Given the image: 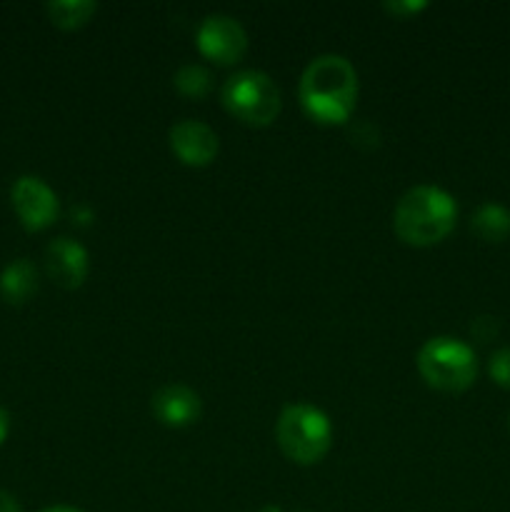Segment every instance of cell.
Here are the masks:
<instances>
[{
  "label": "cell",
  "mask_w": 510,
  "mask_h": 512,
  "mask_svg": "<svg viewBox=\"0 0 510 512\" xmlns=\"http://www.w3.org/2000/svg\"><path fill=\"white\" fill-rule=\"evenodd\" d=\"M223 105L245 125L263 128L280 113V90L263 70H240L223 85Z\"/></svg>",
  "instance_id": "cell-5"
},
{
  "label": "cell",
  "mask_w": 510,
  "mask_h": 512,
  "mask_svg": "<svg viewBox=\"0 0 510 512\" xmlns=\"http://www.w3.org/2000/svg\"><path fill=\"white\" fill-rule=\"evenodd\" d=\"M275 440L288 460L298 465H315L333 445V425L315 405L295 403L280 413L275 423Z\"/></svg>",
  "instance_id": "cell-3"
},
{
  "label": "cell",
  "mask_w": 510,
  "mask_h": 512,
  "mask_svg": "<svg viewBox=\"0 0 510 512\" xmlns=\"http://www.w3.org/2000/svg\"><path fill=\"white\" fill-rule=\"evenodd\" d=\"M170 150L178 155L180 163L190 165V168H205L218 155L220 143L218 135L210 125L200 123V120H180L170 128L168 133Z\"/></svg>",
  "instance_id": "cell-8"
},
{
  "label": "cell",
  "mask_w": 510,
  "mask_h": 512,
  "mask_svg": "<svg viewBox=\"0 0 510 512\" xmlns=\"http://www.w3.org/2000/svg\"><path fill=\"white\" fill-rule=\"evenodd\" d=\"M470 230L485 243H503L510 238V210L500 203H483L470 215Z\"/></svg>",
  "instance_id": "cell-12"
},
{
  "label": "cell",
  "mask_w": 510,
  "mask_h": 512,
  "mask_svg": "<svg viewBox=\"0 0 510 512\" xmlns=\"http://www.w3.org/2000/svg\"><path fill=\"white\" fill-rule=\"evenodd\" d=\"M418 373L440 393H463L478 378V358L463 340L438 335L418 350Z\"/></svg>",
  "instance_id": "cell-4"
},
{
  "label": "cell",
  "mask_w": 510,
  "mask_h": 512,
  "mask_svg": "<svg viewBox=\"0 0 510 512\" xmlns=\"http://www.w3.org/2000/svg\"><path fill=\"white\" fill-rule=\"evenodd\" d=\"M38 290V268L28 258H18L8 263L0 273V295L10 305H23Z\"/></svg>",
  "instance_id": "cell-11"
},
{
  "label": "cell",
  "mask_w": 510,
  "mask_h": 512,
  "mask_svg": "<svg viewBox=\"0 0 510 512\" xmlns=\"http://www.w3.org/2000/svg\"><path fill=\"white\" fill-rule=\"evenodd\" d=\"M488 373L495 385L510 390V348H500L490 355Z\"/></svg>",
  "instance_id": "cell-15"
},
{
  "label": "cell",
  "mask_w": 510,
  "mask_h": 512,
  "mask_svg": "<svg viewBox=\"0 0 510 512\" xmlns=\"http://www.w3.org/2000/svg\"><path fill=\"white\" fill-rule=\"evenodd\" d=\"M95 10H98V3H93V0H50L45 5L50 23L58 25L60 30L83 28L93 18Z\"/></svg>",
  "instance_id": "cell-13"
},
{
  "label": "cell",
  "mask_w": 510,
  "mask_h": 512,
  "mask_svg": "<svg viewBox=\"0 0 510 512\" xmlns=\"http://www.w3.org/2000/svg\"><path fill=\"white\" fill-rule=\"evenodd\" d=\"M173 85L185 98H205L210 93V88H213V75L203 65L188 63L175 70Z\"/></svg>",
  "instance_id": "cell-14"
},
{
  "label": "cell",
  "mask_w": 510,
  "mask_h": 512,
  "mask_svg": "<svg viewBox=\"0 0 510 512\" xmlns=\"http://www.w3.org/2000/svg\"><path fill=\"white\" fill-rule=\"evenodd\" d=\"M385 10H388L390 15H395V18H410V15H418L420 10L428 8V3L425 0H388V3L383 5Z\"/></svg>",
  "instance_id": "cell-17"
},
{
  "label": "cell",
  "mask_w": 510,
  "mask_h": 512,
  "mask_svg": "<svg viewBox=\"0 0 510 512\" xmlns=\"http://www.w3.org/2000/svg\"><path fill=\"white\" fill-rule=\"evenodd\" d=\"M150 410L155 418L168 428H188V425L198 423L200 413H203V403L195 390L188 385H163L158 393L150 400Z\"/></svg>",
  "instance_id": "cell-10"
},
{
  "label": "cell",
  "mask_w": 510,
  "mask_h": 512,
  "mask_svg": "<svg viewBox=\"0 0 510 512\" xmlns=\"http://www.w3.org/2000/svg\"><path fill=\"white\" fill-rule=\"evenodd\" d=\"M458 220V205L448 190L438 185H415L398 200L393 230L405 245L430 248L448 238Z\"/></svg>",
  "instance_id": "cell-2"
},
{
  "label": "cell",
  "mask_w": 510,
  "mask_h": 512,
  "mask_svg": "<svg viewBox=\"0 0 510 512\" xmlns=\"http://www.w3.org/2000/svg\"><path fill=\"white\" fill-rule=\"evenodd\" d=\"M195 43H198L203 58L218 65H233L243 60L245 50H248V33L240 25V20L225 13H213L198 25Z\"/></svg>",
  "instance_id": "cell-6"
},
{
  "label": "cell",
  "mask_w": 510,
  "mask_h": 512,
  "mask_svg": "<svg viewBox=\"0 0 510 512\" xmlns=\"http://www.w3.org/2000/svg\"><path fill=\"white\" fill-rule=\"evenodd\" d=\"M10 200L20 223L28 230H45L58 220V195L35 175H20L10 188Z\"/></svg>",
  "instance_id": "cell-7"
},
{
  "label": "cell",
  "mask_w": 510,
  "mask_h": 512,
  "mask_svg": "<svg viewBox=\"0 0 510 512\" xmlns=\"http://www.w3.org/2000/svg\"><path fill=\"white\" fill-rule=\"evenodd\" d=\"M260 512H283L280 508H275V505H268V508H263Z\"/></svg>",
  "instance_id": "cell-22"
},
{
  "label": "cell",
  "mask_w": 510,
  "mask_h": 512,
  "mask_svg": "<svg viewBox=\"0 0 510 512\" xmlns=\"http://www.w3.org/2000/svg\"><path fill=\"white\" fill-rule=\"evenodd\" d=\"M8 433H10V415H8V410L0 408V445L5 443Z\"/></svg>",
  "instance_id": "cell-20"
},
{
  "label": "cell",
  "mask_w": 510,
  "mask_h": 512,
  "mask_svg": "<svg viewBox=\"0 0 510 512\" xmlns=\"http://www.w3.org/2000/svg\"><path fill=\"white\" fill-rule=\"evenodd\" d=\"M40 512H83V510L73 508V505H53V508H45V510H40Z\"/></svg>",
  "instance_id": "cell-21"
},
{
  "label": "cell",
  "mask_w": 510,
  "mask_h": 512,
  "mask_svg": "<svg viewBox=\"0 0 510 512\" xmlns=\"http://www.w3.org/2000/svg\"><path fill=\"white\" fill-rule=\"evenodd\" d=\"M0 512H20V503L8 490H0Z\"/></svg>",
  "instance_id": "cell-19"
},
{
  "label": "cell",
  "mask_w": 510,
  "mask_h": 512,
  "mask_svg": "<svg viewBox=\"0 0 510 512\" xmlns=\"http://www.w3.org/2000/svg\"><path fill=\"white\" fill-rule=\"evenodd\" d=\"M45 270L60 288L75 290L88 278V250L73 238H55L45 248Z\"/></svg>",
  "instance_id": "cell-9"
},
{
  "label": "cell",
  "mask_w": 510,
  "mask_h": 512,
  "mask_svg": "<svg viewBox=\"0 0 510 512\" xmlns=\"http://www.w3.org/2000/svg\"><path fill=\"white\" fill-rule=\"evenodd\" d=\"M93 220H95V213L88 208V205H78V208H73V223L90 225Z\"/></svg>",
  "instance_id": "cell-18"
},
{
  "label": "cell",
  "mask_w": 510,
  "mask_h": 512,
  "mask_svg": "<svg viewBox=\"0 0 510 512\" xmlns=\"http://www.w3.org/2000/svg\"><path fill=\"white\" fill-rule=\"evenodd\" d=\"M300 105L320 125L348 123L358 100V73L343 55H318L300 75Z\"/></svg>",
  "instance_id": "cell-1"
},
{
  "label": "cell",
  "mask_w": 510,
  "mask_h": 512,
  "mask_svg": "<svg viewBox=\"0 0 510 512\" xmlns=\"http://www.w3.org/2000/svg\"><path fill=\"white\" fill-rule=\"evenodd\" d=\"M498 333H500V323L498 318H493V315H480V318H475L473 325H470V335H473L475 340H480V343H490Z\"/></svg>",
  "instance_id": "cell-16"
}]
</instances>
